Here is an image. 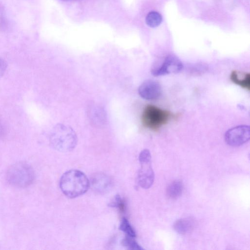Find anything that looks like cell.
Wrapping results in <instances>:
<instances>
[{
    "label": "cell",
    "instance_id": "cell-1",
    "mask_svg": "<svg viewBox=\"0 0 250 250\" xmlns=\"http://www.w3.org/2000/svg\"><path fill=\"white\" fill-rule=\"evenodd\" d=\"M90 187L86 175L77 169H70L64 173L60 180V188L64 195L70 198L78 197L85 193Z\"/></svg>",
    "mask_w": 250,
    "mask_h": 250
},
{
    "label": "cell",
    "instance_id": "cell-2",
    "mask_svg": "<svg viewBox=\"0 0 250 250\" xmlns=\"http://www.w3.org/2000/svg\"><path fill=\"white\" fill-rule=\"evenodd\" d=\"M51 142L56 149L62 152H68L75 147L77 137L70 127L59 124L55 127L52 133Z\"/></svg>",
    "mask_w": 250,
    "mask_h": 250
},
{
    "label": "cell",
    "instance_id": "cell-3",
    "mask_svg": "<svg viewBox=\"0 0 250 250\" xmlns=\"http://www.w3.org/2000/svg\"><path fill=\"white\" fill-rule=\"evenodd\" d=\"M171 117L168 111L148 105L146 107L143 115L142 122L144 125L152 130H157L164 125L167 124Z\"/></svg>",
    "mask_w": 250,
    "mask_h": 250
},
{
    "label": "cell",
    "instance_id": "cell-4",
    "mask_svg": "<svg viewBox=\"0 0 250 250\" xmlns=\"http://www.w3.org/2000/svg\"><path fill=\"white\" fill-rule=\"evenodd\" d=\"M139 160L141 167L138 172L137 182L142 188L148 189L152 186L154 181L151 156L149 150H143L139 154Z\"/></svg>",
    "mask_w": 250,
    "mask_h": 250
},
{
    "label": "cell",
    "instance_id": "cell-5",
    "mask_svg": "<svg viewBox=\"0 0 250 250\" xmlns=\"http://www.w3.org/2000/svg\"><path fill=\"white\" fill-rule=\"evenodd\" d=\"M7 177L9 182L15 186L26 187L33 181V171L26 164L20 163L11 166Z\"/></svg>",
    "mask_w": 250,
    "mask_h": 250
},
{
    "label": "cell",
    "instance_id": "cell-6",
    "mask_svg": "<svg viewBox=\"0 0 250 250\" xmlns=\"http://www.w3.org/2000/svg\"><path fill=\"white\" fill-rule=\"evenodd\" d=\"M225 141L229 146H239L249 141L250 126L240 125L228 130L225 134Z\"/></svg>",
    "mask_w": 250,
    "mask_h": 250
},
{
    "label": "cell",
    "instance_id": "cell-7",
    "mask_svg": "<svg viewBox=\"0 0 250 250\" xmlns=\"http://www.w3.org/2000/svg\"><path fill=\"white\" fill-rule=\"evenodd\" d=\"M183 67L182 62L176 56L169 55L165 57L160 65H153L151 71L152 75L158 76L178 73L181 71Z\"/></svg>",
    "mask_w": 250,
    "mask_h": 250
},
{
    "label": "cell",
    "instance_id": "cell-8",
    "mask_svg": "<svg viewBox=\"0 0 250 250\" xmlns=\"http://www.w3.org/2000/svg\"><path fill=\"white\" fill-rule=\"evenodd\" d=\"M162 92L159 82L153 80L145 81L139 87L138 93L143 99L153 100L158 99Z\"/></svg>",
    "mask_w": 250,
    "mask_h": 250
},
{
    "label": "cell",
    "instance_id": "cell-9",
    "mask_svg": "<svg viewBox=\"0 0 250 250\" xmlns=\"http://www.w3.org/2000/svg\"><path fill=\"white\" fill-rule=\"evenodd\" d=\"M111 182L104 174H97L91 179V184L94 189L99 192H104L109 188Z\"/></svg>",
    "mask_w": 250,
    "mask_h": 250
},
{
    "label": "cell",
    "instance_id": "cell-10",
    "mask_svg": "<svg viewBox=\"0 0 250 250\" xmlns=\"http://www.w3.org/2000/svg\"><path fill=\"white\" fill-rule=\"evenodd\" d=\"M194 227V220L188 218L178 219L173 224L174 230L181 234H186L190 232Z\"/></svg>",
    "mask_w": 250,
    "mask_h": 250
},
{
    "label": "cell",
    "instance_id": "cell-11",
    "mask_svg": "<svg viewBox=\"0 0 250 250\" xmlns=\"http://www.w3.org/2000/svg\"><path fill=\"white\" fill-rule=\"evenodd\" d=\"M231 81L236 84L242 87L250 89V74L249 73H243L234 70L230 75Z\"/></svg>",
    "mask_w": 250,
    "mask_h": 250
},
{
    "label": "cell",
    "instance_id": "cell-12",
    "mask_svg": "<svg viewBox=\"0 0 250 250\" xmlns=\"http://www.w3.org/2000/svg\"><path fill=\"white\" fill-rule=\"evenodd\" d=\"M183 190V185L179 180L171 182L167 187L166 193L167 197L171 199H176L182 194Z\"/></svg>",
    "mask_w": 250,
    "mask_h": 250
},
{
    "label": "cell",
    "instance_id": "cell-13",
    "mask_svg": "<svg viewBox=\"0 0 250 250\" xmlns=\"http://www.w3.org/2000/svg\"><path fill=\"white\" fill-rule=\"evenodd\" d=\"M162 21V17L160 14L156 11H151L146 16V22L150 27H156L159 26Z\"/></svg>",
    "mask_w": 250,
    "mask_h": 250
},
{
    "label": "cell",
    "instance_id": "cell-14",
    "mask_svg": "<svg viewBox=\"0 0 250 250\" xmlns=\"http://www.w3.org/2000/svg\"><path fill=\"white\" fill-rule=\"evenodd\" d=\"M119 229L121 231L125 233L127 236L134 238L136 237V232L134 229L126 218L123 217L122 218L120 224Z\"/></svg>",
    "mask_w": 250,
    "mask_h": 250
},
{
    "label": "cell",
    "instance_id": "cell-15",
    "mask_svg": "<svg viewBox=\"0 0 250 250\" xmlns=\"http://www.w3.org/2000/svg\"><path fill=\"white\" fill-rule=\"evenodd\" d=\"M134 237L126 235L122 241L123 245L129 250H143V249L136 242Z\"/></svg>",
    "mask_w": 250,
    "mask_h": 250
},
{
    "label": "cell",
    "instance_id": "cell-16",
    "mask_svg": "<svg viewBox=\"0 0 250 250\" xmlns=\"http://www.w3.org/2000/svg\"><path fill=\"white\" fill-rule=\"evenodd\" d=\"M109 206L112 207L119 208L122 209H123L124 207L122 199L119 195L115 196L114 199L109 203Z\"/></svg>",
    "mask_w": 250,
    "mask_h": 250
},
{
    "label": "cell",
    "instance_id": "cell-17",
    "mask_svg": "<svg viewBox=\"0 0 250 250\" xmlns=\"http://www.w3.org/2000/svg\"><path fill=\"white\" fill-rule=\"evenodd\" d=\"M6 63L5 61L0 59V77L4 74L6 70Z\"/></svg>",
    "mask_w": 250,
    "mask_h": 250
},
{
    "label": "cell",
    "instance_id": "cell-18",
    "mask_svg": "<svg viewBox=\"0 0 250 250\" xmlns=\"http://www.w3.org/2000/svg\"></svg>",
    "mask_w": 250,
    "mask_h": 250
}]
</instances>
